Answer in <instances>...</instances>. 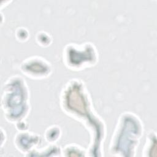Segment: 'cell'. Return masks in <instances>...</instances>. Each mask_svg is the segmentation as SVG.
I'll return each mask as SVG.
<instances>
[{"instance_id": "6da1fadb", "label": "cell", "mask_w": 157, "mask_h": 157, "mask_svg": "<svg viewBox=\"0 0 157 157\" xmlns=\"http://www.w3.org/2000/svg\"><path fill=\"white\" fill-rule=\"evenodd\" d=\"M1 106L6 118L12 123L22 121L28 115L29 90L21 76H13L4 82Z\"/></svg>"}, {"instance_id": "7a4b0ae2", "label": "cell", "mask_w": 157, "mask_h": 157, "mask_svg": "<svg viewBox=\"0 0 157 157\" xmlns=\"http://www.w3.org/2000/svg\"><path fill=\"white\" fill-rule=\"evenodd\" d=\"M74 70H82L86 67L83 59L88 64L89 66H93L98 63V52L95 46L86 42L81 45L71 44L66 46L63 52V61L65 65L70 68L72 64L78 58Z\"/></svg>"}, {"instance_id": "3957f363", "label": "cell", "mask_w": 157, "mask_h": 157, "mask_svg": "<svg viewBox=\"0 0 157 157\" xmlns=\"http://www.w3.org/2000/svg\"><path fill=\"white\" fill-rule=\"evenodd\" d=\"M23 74L33 79H42L52 72L50 63L40 56H32L24 60L20 66Z\"/></svg>"}, {"instance_id": "277c9868", "label": "cell", "mask_w": 157, "mask_h": 157, "mask_svg": "<svg viewBox=\"0 0 157 157\" xmlns=\"http://www.w3.org/2000/svg\"><path fill=\"white\" fill-rule=\"evenodd\" d=\"M156 142V133L155 132H149L148 134V136H147V142L146 145L144 147L143 152L145 154L144 156H151V153L152 151V147L153 144Z\"/></svg>"}, {"instance_id": "5b68a950", "label": "cell", "mask_w": 157, "mask_h": 157, "mask_svg": "<svg viewBox=\"0 0 157 157\" xmlns=\"http://www.w3.org/2000/svg\"><path fill=\"white\" fill-rule=\"evenodd\" d=\"M72 152L77 153L78 156H85V155L83 153H86L82 147L75 144L67 145L65 147L63 151H62V153H66L64 155V156H68L70 153Z\"/></svg>"}]
</instances>
